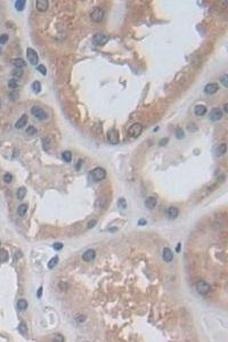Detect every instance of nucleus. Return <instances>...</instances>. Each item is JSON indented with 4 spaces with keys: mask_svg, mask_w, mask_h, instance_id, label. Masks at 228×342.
Returning a JSON list of instances; mask_svg holds the SVG:
<instances>
[{
    "mask_svg": "<svg viewBox=\"0 0 228 342\" xmlns=\"http://www.w3.org/2000/svg\"><path fill=\"white\" fill-rule=\"evenodd\" d=\"M91 20L96 23H99L101 22L104 17V12L100 7H94L90 15Z\"/></svg>",
    "mask_w": 228,
    "mask_h": 342,
    "instance_id": "obj_1",
    "label": "nucleus"
},
{
    "mask_svg": "<svg viewBox=\"0 0 228 342\" xmlns=\"http://www.w3.org/2000/svg\"><path fill=\"white\" fill-rule=\"evenodd\" d=\"M109 40L107 35L103 33H97L92 37V43L96 46H102L106 45Z\"/></svg>",
    "mask_w": 228,
    "mask_h": 342,
    "instance_id": "obj_2",
    "label": "nucleus"
},
{
    "mask_svg": "<svg viewBox=\"0 0 228 342\" xmlns=\"http://www.w3.org/2000/svg\"><path fill=\"white\" fill-rule=\"evenodd\" d=\"M90 175L94 181L98 182L105 178L106 176V172L103 168L97 167L91 171Z\"/></svg>",
    "mask_w": 228,
    "mask_h": 342,
    "instance_id": "obj_3",
    "label": "nucleus"
},
{
    "mask_svg": "<svg viewBox=\"0 0 228 342\" xmlns=\"http://www.w3.org/2000/svg\"><path fill=\"white\" fill-rule=\"evenodd\" d=\"M142 125L139 123H134L128 128V135L133 138H137L142 134Z\"/></svg>",
    "mask_w": 228,
    "mask_h": 342,
    "instance_id": "obj_4",
    "label": "nucleus"
},
{
    "mask_svg": "<svg viewBox=\"0 0 228 342\" xmlns=\"http://www.w3.org/2000/svg\"><path fill=\"white\" fill-rule=\"evenodd\" d=\"M31 114L40 121H44L48 118L47 113L39 106H33L31 109Z\"/></svg>",
    "mask_w": 228,
    "mask_h": 342,
    "instance_id": "obj_5",
    "label": "nucleus"
},
{
    "mask_svg": "<svg viewBox=\"0 0 228 342\" xmlns=\"http://www.w3.org/2000/svg\"><path fill=\"white\" fill-rule=\"evenodd\" d=\"M26 56L30 63L33 66H36L39 62V57L37 52L31 47L26 49Z\"/></svg>",
    "mask_w": 228,
    "mask_h": 342,
    "instance_id": "obj_6",
    "label": "nucleus"
},
{
    "mask_svg": "<svg viewBox=\"0 0 228 342\" xmlns=\"http://www.w3.org/2000/svg\"><path fill=\"white\" fill-rule=\"evenodd\" d=\"M107 139L109 143L111 144L115 145L119 143V133L117 130L115 129H111L108 130L107 134Z\"/></svg>",
    "mask_w": 228,
    "mask_h": 342,
    "instance_id": "obj_7",
    "label": "nucleus"
},
{
    "mask_svg": "<svg viewBox=\"0 0 228 342\" xmlns=\"http://www.w3.org/2000/svg\"><path fill=\"white\" fill-rule=\"evenodd\" d=\"M211 290L209 285L203 280L199 281L196 284V290L201 295L207 294Z\"/></svg>",
    "mask_w": 228,
    "mask_h": 342,
    "instance_id": "obj_8",
    "label": "nucleus"
},
{
    "mask_svg": "<svg viewBox=\"0 0 228 342\" xmlns=\"http://www.w3.org/2000/svg\"><path fill=\"white\" fill-rule=\"evenodd\" d=\"M223 114L222 110L218 108L212 109L209 114V118L212 122H217L220 120L222 117Z\"/></svg>",
    "mask_w": 228,
    "mask_h": 342,
    "instance_id": "obj_9",
    "label": "nucleus"
},
{
    "mask_svg": "<svg viewBox=\"0 0 228 342\" xmlns=\"http://www.w3.org/2000/svg\"><path fill=\"white\" fill-rule=\"evenodd\" d=\"M49 6V3L47 0H37L36 1V9L40 12L47 11Z\"/></svg>",
    "mask_w": 228,
    "mask_h": 342,
    "instance_id": "obj_10",
    "label": "nucleus"
},
{
    "mask_svg": "<svg viewBox=\"0 0 228 342\" xmlns=\"http://www.w3.org/2000/svg\"><path fill=\"white\" fill-rule=\"evenodd\" d=\"M219 86L217 83H212L206 85L204 87V92L207 94H213L218 91Z\"/></svg>",
    "mask_w": 228,
    "mask_h": 342,
    "instance_id": "obj_11",
    "label": "nucleus"
},
{
    "mask_svg": "<svg viewBox=\"0 0 228 342\" xmlns=\"http://www.w3.org/2000/svg\"><path fill=\"white\" fill-rule=\"evenodd\" d=\"M179 210L178 208L174 206H171L166 211V216L169 219H176L179 215Z\"/></svg>",
    "mask_w": 228,
    "mask_h": 342,
    "instance_id": "obj_12",
    "label": "nucleus"
},
{
    "mask_svg": "<svg viewBox=\"0 0 228 342\" xmlns=\"http://www.w3.org/2000/svg\"><path fill=\"white\" fill-rule=\"evenodd\" d=\"M145 206L149 210L154 209L156 206L157 200L155 197L153 196L148 197L144 201Z\"/></svg>",
    "mask_w": 228,
    "mask_h": 342,
    "instance_id": "obj_13",
    "label": "nucleus"
},
{
    "mask_svg": "<svg viewBox=\"0 0 228 342\" xmlns=\"http://www.w3.org/2000/svg\"><path fill=\"white\" fill-rule=\"evenodd\" d=\"M28 121V116L27 114H23L21 117L15 124V127L17 129H21L24 127Z\"/></svg>",
    "mask_w": 228,
    "mask_h": 342,
    "instance_id": "obj_14",
    "label": "nucleus"
},
{
    "mask_svg": "<svg viewBox=\"0 0 228 342\" xmlns=\"http://www.w3.org/2000/svg\"><path fill=\"white\" fill-rule=\"evenodd\" d=\"M95 251L92 249H89L84 253L82 256V258L85 261L90 262L95 259Z\"/></svg>",
    "mask_w": 228,
    "mask_h": 342,
    "instance_id": "obj_15",
    "label": "nucleus"
},
{
    "mask_svg": "<svg viewBox=\"0 0 228 342\" xmlns=\"http://www.w3.org/2000/svg\"><path fill=\"white\" fill-rule=\"evenodd\" d=\"M10 63L15 68H22L27 65L26 62L22 58H18L13 59L10 61Z\"/></svg>",
    "mask_w": 228,
    "mask_h": 342,
    "instance_id": "obj_16",
    "label": "nucleus"
},
{
    "mask_svg": "<svg viewBox=\"0 0 228 342\" xmlns=\"http://www.w3.org/2000/svg\"><path fill=\"white\" fill-rule=\"evenodd\" d=\"M163 260L167 262H170L172 261L173 258V255L172 251H171V250L170 248L165 247L164 249L163 253Z\"/></svg>",
    "mask_w": 228,
    "mask_h": 342,
    "instance_id": "obj_17",
    "label": "nucleus"
},
{
    "mask_svg": "<svg viewBox=\"0 0 228 342\" xmlns=\"http://www.w3.org/2000/svg\"><path fill=\"white\" fill-rule=\"evenodd\" d=\"M195 114L198 116H204L207 112L206 107L202 104H198L195 107Z\"/></svg>",
    "mask_w": 228,
    "mask_h": 342,
    "instance_id": "obj_18",
    "label": "nucleus"
},
{
    "mask_svg": "<svg viewBox=\"0 0 228 342\" xmlns=\"http://www.w3.org/2000/svg\"><path fill=\"white\" fill-rule=\"evenodd\" d=\"M227 150V144L225 143H222L217 148L216 150H215V154L217 156H221L226 153Z\"/></svg>",
    "mask_w": 228,
    "mask_h": 342,
    "instance_id": "obj_19",
    "label": "nucleus"
},
{
    "mask_svg": "<svg viewBox=\"0 0 228 342\" xmlns=\"http://www.w3.org/2000/svg\"><path fill=\"white\" fill-rule=\"evenodd\" d=\"M26 1L25 0H17L15 3V8L18 12H22L24 10Z\"/></svg>",
    "mask_w": 228,
    "mask_h": 342,
    "instance_id": "obj_20",
    "label": "nucleus"
},
{
    "mask_svg": "<svg viewBox=\"0 0 228 342\" xmlns=\"http://www.w3.org/2000/svg\"><path fill=\"white\" fill-rule=\"evenodd\" d=\"M9 259V254L5 249H0V262H5Z\"/></svg>",
    "mask_w": 228,
    "mask_h": 342,
    "instance_id": "obj_21",
    "label": "nucleus"
},
{
    "mask_svg": "<svg viewBox=\"0 0 228 342\" xmlns=\"http://www.w3.org/2000/svg\"><path fill=\"white\" fill-rule=\"evenodd\" d=\"M31 87H32V90H33V92L35 94H38L41 91L42 87H41V83L38 81H35L33 83Z\"/></svg>",
    "mask_w": 228,
    "mask_h": 342,
    "instance_id": "obj_22",
    "label": "nucleus"
},
{
    "mask_svg": "<svg viewBox=\"0 0 228 342\" xmlns=\"http://www.w3.org/2000/svg\"><path fill=\"white\" fill-rule=\"evenodd\" d=\"M26 194V189L24 187H22L19 188L17 192V197L19 200H23L25 198Z\"/></svg>",
    "mask_w": 228,
    "mask_h": 342,
    "instance_id": "obj_23",
    "label": "nucleus"
},
{
    "mask_svg": "<svg viewBox=\"0 0 228 342\" xmlns=\"http://www.w3.org/2000/svg\"><path fill=\"white\" fill-rule=\"evenodd\" d=\"M27 210H28V205H26V204H21L19 206V207L18 208L17 213L19 216L22 217L25 215Z\"/></svg>",
    "mask_w": 228,
    "mask_h": 342,
    "instance_id": "obj_24",
    "label": "nucleus"
},
{
    "mask_svg": "<svg viewBox=\"0 0 228 342\" xmlns=\"http://www.w3.org/2000/svg\"><path fill=\"white\" fill-rule=\"evenodd\" d=\"M28 304L27 301L25 300H20L17 302V307L19 310H24L28 307Z\"/></svg>",
    "mask_w": 228,
    "mask_h": 342,
    "instance_id": "obj_25",
    "label": "nucleus"
},
{
    "mask_svg": "<svg viewBox=\"0 0 228 342\" xmlns=\"http://www.w3.org/2000/svg\"><path fill=\"white\" fill-rule=\"evenodd\" d=\"M62 158L65 162L70 163L72 160V153L69 150H66L62 153Z\"/></svg>",
    "mask_w": 228,
    "mask_h": 342,
    "instance_id": "obj_26",
    "label": "nucleus"
},
{
    "mask_svg": "<svg viewBox=\"0 0 228 342\" xmlns=\"http://www.w3.org/2000/svg\"><path fill=\"white\" fill-rule=\"evenodd\" d=\"M24 74V70L22 68H15L12 71V75L18 78L22 77Z\"/></svg>",
    "mask_w": 228,
    "mask_h": 342,
    "instance_id": "obj_27",
    "label": "nucleus"
},
{
    "mask_svg": "<svg viewBox=\"0 0 228 342\" xmlns=\"http://www.w3.org/2000/svg\"><path fill=\"white\" fill-rule=\"evenodd\" d=\"M175 135H176V138L178 139H180V140L184 139L185 137L184 132L183 130V129H181V128H178L176 130Z\"/></svg>",
    "mask_w": 228,
    "mask_h": 342,
    "instance_id": "obj_28",
    "label": "nucleus"
},
{
    "mask_svg": "<svg viewBox=\"0 0 228 342\" xmlns=\"http://www.w3.org/2000/svg\"><path fill=\"white\" fill-rule=\"evenodd\" d=\"M8 86H9V87L13 88V89H15V88H17L18 87V80L15 78H13L10 79L8 82Z\"/></svg>",
    "mask_w": 228,
    "mask_h": 342,
    "instance_id": "obj_29",
    "label": "nucleus"
},
{
    "mask_svg": "<svg viewBox=\"0 0 228 342\" xmlns=\"http://www.w3.org/2000/svg\"><path fill=\"white\" fill-rule=\"evenodd\" d=\"M58 262V257H54L53 258H52L51 260H50V261L48 263V267L49 269H53L54 268Z\"/></svg>",
    "mask_w": 228,
    "mask_h": 342,
    "instance_id": "obj_30",
    "label": "nucleus"
},
{
    "mask_svg": "<svg viewBox=\"0 0 228 342\" xmlns=\"http://www.w3.org/2000/svg\"><path fill=\"white\" fill-rule=\"evenodd\" d=\"M26 132L28 135H34L37 133V130L34 126L30 125V126H28V127L27 128Z\"/></svg>",
    "mask_w": 228,
    "mask_h": 342,
    "instance_id": "obj_31",
    "label": "nucleus"
},
{
    "mask_svg": "<svg viewBox=\"0 0 228 342\" xmlns=\"http://www.w3.org/2000/svg\"><path fill=\"white\" fill-rule=\"evenodd\" d=\"M117 205H118V207L120 209H126L127 208V201H126V200L124 198H120L118 200Z\"/></svg>",
    "mask_w": 228,
    "mask_h": 342,
    "instance_id": "obj_32",
    "label": "nucleus"
},
{
    "mask_svg": "<svg viewBox=\"0 0 228 342\" xmlns=\"http://www.w3.org/2000/svg\"><path fill=\"white\" fill-rule=\"evenodd\" d=\"M19 330L20 331V332L23 334L25 335V334L27 333L28 332V328L26 326V325L25 323L24 322H22L19 326Z\"/></svg>",
    "mask_w": 228,
    "mask_h": 342,
    "instance_id": "obj_33",
    "label": "nucleus"
},
{
    "mask_svg": "<svg viewBox=\"0 0 228 342\" xmlns=\"http://www.w3.org/2000/svg\"><path fill=\"white\" fill-rule=\"evenodd\" d=\"M9 37L7 34H2L0 35V44L3 45L9 40Z\"/></svg>",
    "mask_w": 228,
    "mask_h": 342,
    "instance_id": "obj_34",
    "label": "nucleus"
},
{
    "mask_svg": "<svg viewBox=\"0 0 228 342\" xmlns=\"http://www.w3.org/2000/svg\"><path fill=\"white\" fill-rule=\"evenodd\" d=\"M3 179L6 183H10L13 180V176L10 173H7L3 176Z\"/></svg>",
    "mask_w": 228,
    "mask_h": 342,
    "instance_id": "obj_35",
    "label": "nucleus"
},
{
    "mask_svg": "<svg viewBox=\"0 0 228 342\" xmlns=\"http://www.w3.org/2000/svg\"><path fill=\"white\" fill-rule=\"evenodd\" d=\"M37 70L44 76H46V75L47 74V69L42 64H41L39 66H38V67L37 68Z\"/></svg>",
    "mask_w": 228,
    "mask_h": 342,
    "instance_id": "obj_36",
    "label": "nucleus"
},
{
    "mask_svg": "<svg viewBox=\"0 0 228 342\" xmlns=\"http://www.w3.org/2000/svg\"><path fill=\"white\" fill-rule=\"evenodd\" d=\"M18 97V93L17 91H13L10 93L9 98L11 101L15 100L16 99H17Z\"/></svg>",
    "mask_w": 228,
    "mask_h": 342,
    "instance_id": "obj_37",
    "label": "nucleus"
},
{
    "mask_svg": "<svg viewBox=\"0 0 228 342\" xmlns=\"http://www.w3.org/2000/svg\"><path fill=\"white\" fill-rule=\"evenodd\" d=\"M220 81L224 86H225L226 87H228V75H227V74L223 75L222 77L221 78Z\"/></svg>",
    "mask_w": 228,
    "mask_h": 342,
    "instance_id": "obj_38",
    "label": "nucleus"
},
{
    "mask_svg": "<svg viewBox=\"0 0 228 342\" xmlns=\"http://www.w3.org/2000/svg\"><path fill=\"white\" fill-rule=\"evenodd\" d=\"M63 244L60 242H56L53 244V247L56 250H60L63 248Z\"/></svg>",
    "mask_w": 228,
    "mask_h": 342,
    "instance_id": "obj_39",
    "label": "nucleus"
},
{
    "mask_svg": "<svg viewBox=\"0 0 228 342\" xmlns=\"http://www.w3.org/2000/svg\"><path fill=\"white\" fill-rule=\"evenodd\" d=\"M168 142V139H167V138H165V139H161V140H160V141L159 142V144H160V146H165V145L167 144Z\"/></svg>",
    "mask_w": 228,
    "mask_h": 342,
    "instance_id": "obj_40",
    "label": "nucleus"
},
{
    "mask_svg": "<svg viewBox=\"0 0 228 342\" xmlns=\"http://www.w3.org/2000/svg\"><path fill=\"white\" fill-rule=\"evenodd\" d=\"M96 224H97V222L95 220H91L88 223V225H87L88 228L91 229V228H93L95 225Z\"/></svg>",
    "mask_w": 228,
    "mask_h": 342,
    "instance_id": "obj_41",
    "label": "nucleus"
},
{
    "mask_svg": "<svg viewBox=\"0 0 228 342\" xmlns=\"http://www.w3.org/2000/svg\"><path fill=\"white\" fill-rule=\"evenodd\" d=\"M42 287H40V288L38 290V291H37V297H38V298H40L42 297Z\"/></svg>",
    "mask_w": 228,
    "mask_h": 342,
    "instance_id": "obj_42",
    "label": "nucleus"
},
{
    "mask_svg": "<svg viewBox=\"0 0 228 342\" xmlns=\"http://www.w3.org/2000/svg\"><path fill=\"white\" fill-rule=\"evenodd\" d=\"M146 224H147V221L144 219H141L139 221V225L143 226V225H145Z\"/></svg>",
    "mask_w": 228,
    "mask_h": 342,
    "instance_id": "obj_43",
    "label": "nucleus"
},
{
    "mask_svg": "<svg viewBox=\"0 0 228 342\" xmlns=\"http://www.w3.org/2000/svg\"><path fill=\"white\" fill-rule=\"evenodd\" d=\"M81 164H82V161H81V160H79V162H78V163L76 164V165H75V168H76V169L78 171H79V169L81 168Z\"/></svg>",
    "mask_w": 228,
    "mask_h": 342,
    "instance_id": "obj_44",
    "label": "nucleus"
},
{
    "mask_svg": "<svg viewBox=\"0 0 228 342\" xmlns=\"http://www.w3.org/2000/svg\"><path fill=\"white\" fill-rule=\"evenodd\" d=\"M224 111H225V112L228 113V104L227 103L224 106Z\"/></svg>",
    "mask_w": 228,
    "mask_h": 342,
    "instance_id": "obj_45",
    "label": "nucleus"
},
{
    "mask_svg": "<svg viewBox=\"0 0 228 342\" xmlns=\"http://www.w3.org/2000/svg\"><path fill=\"white\" fill-rule=\"evenodd\" d=\"M1 52H2V50H1V47H0V54H1Z\"/></svg>",
    "mask_w": 228,
    "mask_h": 342,
    "instance_id": "obj_46",
    "label": "nucleus"
}]
</instances>
